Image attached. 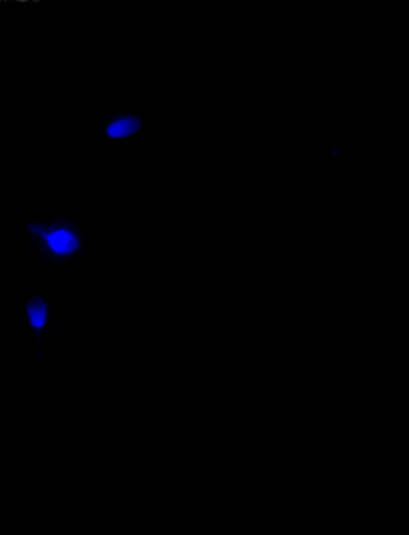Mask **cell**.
Wrapping results in <instances>:
<instances>
[{"label": "cell", "instance_id": "obj_1", "mask_svg": "<svg viewBox=\"0 0 409 535\" xmlns=\"http://www.w3.org/2000/svg\"><path fill=\"white\" fill-rule=\"evenodd\" d=\"M28 230H31V232H34V234H37V236L45 237L50 248H52L56 253H61V255H66V253L75 252V250H77V246H78L77 237L73 236L72 232H68V230H56V232H52V234H45L43 232V229H41V227H37L36 223H28Z\"/></svg>", "mask_w": 409, "mask_h": 535}, {"label": "cell", "instance_id": "obj_2", "mask_svg": "<svg viewBox=\"0 0 409 535\" xmlns=\"http://www.w3.org/2000/svg\"><path fill=\"white\" fill-rule=\"evenodd\" d=\"M139 129H141V120L135 118V116H123V118L116 120V122H112L107 127L106 134L112 139H119L132 136Z\"/></svg>", "mask_w": 409, "mask_h": 535}, {"label": "cell", "instance_id": "obj_3", "mask_svg": "<svg viewBox=\"0 0 409 535\" xmlns=\"http://www.w3.org/2000/svg\"><path fill=\"white\" fill-rule=\"evenodd\" d=\"M47 312H49V307H47V302L43 298H33L31 302L27 303V316L28 321L33 325V328L36 330L37 334V341H40V332L41 328L45 327L47 323Z\"/></svg>", "mask_w": 409, "mask_h": 535}]
</instances>
